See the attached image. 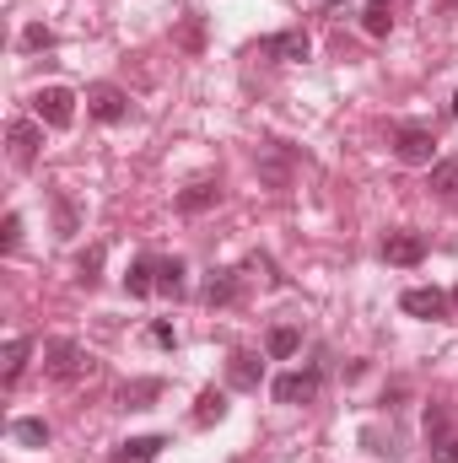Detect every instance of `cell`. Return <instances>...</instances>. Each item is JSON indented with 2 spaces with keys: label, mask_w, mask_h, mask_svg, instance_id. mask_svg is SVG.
<instances>
[{
  "label": "cell",
  "mask_w": 458,
  "mask_h": 463,
  "mask_svg": "<svg viewBox=\"0 0 458 463\" xmlns=\"http://www.w3.org/2000/svg\"><path fill=\"white\" fill-rule=\"evenodd\" d=\"M43 372H49L54 383H76L81 372H92V355L76 345V340H49V345H43Z\"/></svg>",
  "instance_id": "obj_1"
},
{
  "label": "cell",
  "mask_w": 458,
  "mask_h": 463,
  "mask_svg": "<svg viewBox=\"0 0 458 463\" xmlns=\"http://www.w3.org/2000/svg\"><path fill=\"white\" fill-rule=\"evenodd\" d=\"M33 118L49 129H71L76 124V92L71 87H38L33 92Z\"/></svg>",
  "instance_id": "obj_2"
},
{
  "label": "cell",
  "mask_w": 458,
  "mask_h": 463,
  "mask_svg": "<svg viewBox=\"0 0 458 463\" xmlns=\"http://www.w3.org/2000/svg\"><path fill=\"white\" fill-rule=\"evenodd\" d=\"M319 388H324V372H319V366H308V372H286V377H275V383H270L275 404H313V399H319Z\"/></svg>",
  "instance_id": "obj_3"
},
{
  "label": "cell",
  "mask_w": 458,
  "mask_h": 463,
  "mask_svg": "<svg viewBox=\"0 0 458 463\" xmlns=\"http://www.w3.org/2000/svg\"><path fill=\"white\" fill-rule=\"evenodd\" d=\"M5 146H11V162L16 167H33L38 162V146H43V124L38 118H11L5 124Z\"/></svg>",
  "instance_id": "obj_4"
},
{
  "label": "cell",
  "mask_w": 458,
  "mask_h": 463,
  "mask_svg": "<svg viewBox=\"0 0 458 463\" xmlns=\"http://www.w3.org/2000/svg\"><path fill=\"white\" fill-rule=\"evenodd\" d=\"M394 156H399L405 167H432V162H437V140H432V129L405 124V129L394 135Z\"/></svg>",
  "instance_id": "obj_5"
},
{
  "label": "cell",
  "mask_w": 458,
  "mask_h": 463,
  "mask_svg": "<svg viewBox=\"0 0 458 463\" xmlns=\"http://www.w3.org/2000/svg\"><path fill=\"white\" fill-rule=\"evenodd\" d=\"M259 54H264V60H281V65H297V60L313 54V38H308L302 27H291V33H270V38H259Z\"/></svg>",
  "instance_id": "obj_6"
},
{
  "label": "cell",
  "mask_w": 458,
  "mask_h": 463,
  "mask_svg": "<svg viewBox=\"0 0 458 463\" xmlns=\"http://www.w3.org/2000/svg\"><path fill=\"white\" fill-rule=\"evenodd\" d=\"M399 307H405L410 318H448V291H437V286H410V291L399 297Z\"/></svg>",
  "instance_id": "obj_7"
},
{
  "label": "cell",
  "mask_w": 458,
  "mask_h": 463,
  "mask_svg": "<svg viewBox=\"0 0 458 463\" xmlns=\"http://www.w3.org/2000/svg\"><path fill=\"white\" fill-rule=\"evenodd\" d=\"M87 114L98 118V124H119V118L129 114V98H124L119 87L103 81V87H92V92H87Z\"/></svg>",
  "instance_id": "obj_8"
},
{
  "label": "cell",
  "mask_w": 458,
  "mask_h": 463,
  "mask_svg": "<svg viewBox=\"0 0 458 463\" xmlns=\"http://www.w3.org/2000/svg\"><path fill=\"white\" fill-rule=\"evenodd\" d=\"M383 259L388 264H421L426 259V237L421 232H388L383 237Z\"/></svg>",
  "instance_id": "obj_9"
},
{
  "label": "cell",
  "mask_w": 458,
  "mask_h": 463,
  "mask_svg": "<svg viewBox=\"0 0 458 463\" xmlns=\"http://www.w3.org/2000/svg\"><path fill=\"white\" fill-rule=\"evenodd\" d=\"M167 448V437H129V442H119L109 463H157V453Z\"/></svg>",
  "instance_id": "obj_10"
},
{
  "label": "cell",
  "mask_w": 458,
  "mask_h": 463,
  "mask_svg": "<svg viewBox=\"0 0 458 463\" xmlns=\"http://www.w3.org/2000/svg\"><path fill=\"white\" fill-rule=\"evenodd\" d=\"M243 297V275L237 269H211V280H205V302L211 307H232Z\"/></svg>",
  "instance_id": "obj_11"
},
{
  "label": "cell",
  "mask_w": 458,
  "mask_h": 463,
  "mask_svg": "<svg viewBox=\"0 0 458 463\" xmlns=\"http://www.w3.org/2000/svg\"><path fill=\"white\" fill-rule=\"evenodd\" d=\"M426 437H432V458L458 463V437H448V415L443 410H426Z\"/></svg>",
  "instance_id": "obj_12"
},
{
  "label": "cell",
  "mask_w": 458,
  "mask_h": 463,
  "mask_svg": "<svg viewBox=\"0 0 458 463\" xmlns=\"http://www.w3.org/2000/svg\"><path fill=\"white\" fill-rule=\"evenodd\" d=\"M151 399H162V377H135L119 388V404L124 410H151Z\"/></svg>",
  "instance_id": "obj_13"
},
{
  "label": "cell",
  "mask_w": 458,
  "mask_h": 463,
  "mask_svg": "<svg viewBox=\"0 0 458 463\" xmlns=\"http://www.w3.org/2000/svg\"><path fill=\"white\" fill-rule=\"evenodd\" d=\"M227 377H232V388H259V377H264V361L253 355V350H237L227 361Z\"/></svg>",
  "instance_id": "obj_14"
},
{
  "label": "cell",
  "mask_w": 458,
  "mask_h": 463,
  "mask_svg": "<svg viewBox=\"0 0 458 463\" xmlns=\"http://www.w3.org/2000/svg\"><path fill=\"white\" fill-rule=\"evenodd\" d=\"M27 355H33V340H22V335L5 345V372H0V383H5V388H16V383H22V372H27Z\"/></svg>",
  "instance_id": "obj_15"
},
{
  "label": "cell",
  "mask_w": 458,
  "mask_h": 463,
  "mask_svg": "<svg viewBox=\"0 0 458 463\" xmlns=\"http://www.w3.org/2000/svg\"><path fill=\"white\" fill-rule=\"evenodd\" d=\"M216 200H222V189H216V184H189V189L178 194V211H184V216H200V211H211Z\"/></svg>",
  "instance_id": "obj_16"
},
{
  "label": "cell",
  "mask_w": 458,
  "mask_h": 463,
  "mask_svg": "<svg viewBox=\"0 0 458 463\" xmlns=\"http://www.w3.org/2000/svg\"><path fill=\"white\" fill-rule=\"evenodd\" d=\"M124 291H129V297L157 291V259H135V264H129V275H124Z\"/></svg>",
  "instance_id": "obj_17"
},
{
  "label": "cell",
  "mask_w": 458,
  "mask_h": 463,
  "mask_svg": "<svg viewBox=\"0 0 458 463\" xmlns=\"http://www.w3.org/2000/svg\"><path fill=\"white\" fill-rule=\"evenodd\" d=\"M361 27H367V38H388V27H394V5H388V0H367Z\"/></svg>",
  "instance_id": "obj_18"
},
{
  "label": "cell",
  "mask_w": 458,
  "mask_h": 463,
  "mask_svg": "<svg viewBox=\"0 0 458 463\" xmlns=\"http://www.w3.org/2000/svg\"><path fill=\"white\" fill-rule=\"evenodd\" d=\"M264 350H270V361H291V355L302 350V335H297L291 324H281V329H270V340H264Z\"/></svg>",
  "instance_id": "obj_19"
},
{
  "label": "cell",
  "mask_w": 458,
  "mask_h": 463,
  "mask_svg": "<svg viewBox=\"0 0 458 463\" xmlns=\"http://www.w3.org/2000/svg\"><path fill=\"white\" fill-rule=\"evenodd\" d=\"M157 291L162 297H184V264L178 259H157Z\"/></svg>",
  "instance_id": "obj_20"
},
{
  "label": "cell",
  "mask_w": 458,
  "mask_h": 463,
  "mask_svg": "<svg viewBox=\"0 0 458 463\" xmlns=\"http://www.w3.org/2000/svg\"><path fill=\"white\" fill-rule=\"evenodd\" d=\"M222 415H227V399H222L216 388H205V393L195 399V426H216Z\"/></svg>",
  "instance_id": "obj_21"
},
{
  "label": "cell",
  "mask_w": 458,
  "mask_h": 463,
  "mask_svg": "<svg viewBox=\"0 0 458 463\" xmlns=\"http://www.w3.org/2000/svg\"><path fill=\"white\" fill-rule=\"evenodd\" d=\"M432 189H437L443 200H453V194H458V156H443V162H432Z\"/></svg>",
  "instance_id": "obj_22"
},
{
  "label": "cell",
  "mask_w": 458,
  "mask_h": 463,
  "mask_svg": "<svg viewBox=\"0 0 458 463\" xmlns=\"http://www.w3.org/2000/svg\"><path fill=\"white\" fill-rule=\"evenodd\" d=\"M49 205H54V227H60V237H76V227H81V216H76V205H71V200H65L60 189L49 194Z\"/></svg>",
  "instance_id": "obj_23"
},
{
  "label": "cell",
  "mask_w": 458,
  "mask_h": 463,
  "mask_svg": "<svg viewBox=\"0 0 458 463\" xmlns=\"http://www.w3.org/2000/svg\"><path fill=\"white\" fill-rule=\"evenodd\" d=\"M11 437H16L22 448H43V442H49V426L27 415V420H11Z\"/></svg>",
  "instance_id": "obj_24"
},
{
  "label": "cell",
  "mask_w": 458,
  "mask_h": 463,
  "mask_svg": "<svg viewBox=\"0 0 458 463\" xmlns=\"http://www.w3.org/2000/svg\"><path fill=\"white\" fill-rule=\"evenodd\" d=\"M98 269H103V248H87V253H81V264H76L81 286H98Z\"/></svg>",
  "instance_id": "obj_25"
},
{
  "label": "cell",
  "mask_w": 458,
  "mask_h": 463,
  "mask_svg": "<svg viewBox=\"0 0 458 463\" xmlns=\"http://www.w3.org/2000/svg\"><path fill=\"white\" fill-rule=\"evenodd\" d=\"M16 242H22V216H16V211H11V216H5V227H0V248H5V253H11V248H16Z\"/></svg>",
  "instance_id": "obj_26"
},
{
  "label": "cell",
  "mask_w": 458,
  "mask_h": 463,
  "mask_svg": "<svg viewBox=\"0 0 458 463\" xmlns=\"http://www.w3.org/2000/svg\"><path fill=\"white\" fill-rule=\"evenodd\" d=\"M49 43H54V33H49V27H38V22L22 33V49H49Z\"/></svg>",
  "instance_id": "obj_27"
},
{
  "label": "cell",
  "mask_w": 458,
  "mask_h": 463,
  "mask_svg": "<svg viewBox=\"0 0 458 463\" xmlns=\"http://www.w3.org/2000/svg\"><path fill=\"white\" fill-rule=\"evenodd\" d=\"M151 340L157 345H173V324H151Z\"/></svg>",
  "instance_id": "obj_28"
},
{
  "label": "cell",
  "mask_w": 458,
  "mask_h": 463,
  "mask_svg": "<svg viewBox=\"0 0 458 463\" xmlns=\"http://www.w3.org/2000/svg\"><path fill=\"white\" fill-rule=\"evenodd\" d=\"M453 118H458V98H453Z\"/></svg>",
  "instance_id": "obj_29"
},
{
  "label": "cell",
  "mask_w": 458,
  "mask_h": 463,
  "mask_svg": "<svg viewBox=\"0 0 458 463\" xmlns=\"http://www.w3.org/2000/svg\"><path fill=\"white\" fill-rule=\"evenodd\" d=\"M448 5H458V0H448Z\"/></svg>",
  "instance_id": "obj_30"
},
{
  "label": "cell",
  "mask_w": 458,
  "mask_h": 463,
  "mask_svg": "<svg viewBox=\"0 0 458 463\" xmlns=\"http://www.w3.org/2000/svg\"><path fill=\"white\" fill-rule=\"evenodd\" d=\"M453 302H458V291H453Z\"/></svg>",
  "instance_id": "obj_31"
}]
</instances>
